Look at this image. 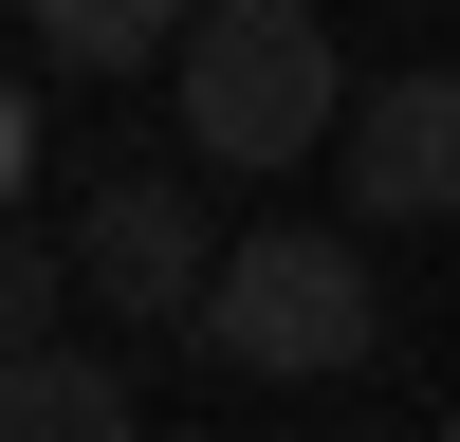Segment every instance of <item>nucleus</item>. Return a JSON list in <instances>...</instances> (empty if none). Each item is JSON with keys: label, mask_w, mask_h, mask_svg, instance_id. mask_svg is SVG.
<instances>
[{"label": "nucleus", "mask_w": 460, "mask_h": 442, "mask_svg": "<svg viewBox=\"0 0 460 442\" xmlns=\"http://www.w3.org/2000/svg\"><path fill=\"white\" fill-rule=\"evenodd\" d=\"M166 110H184V147H203V166L258 184V166H295V147L350 129V56H332L314 0H221V19L166 56Z\"/></svg>", "instance_id": "nucleus-1"}, {"label": "nucleus", "mask_w": 460, "mask_h": 442, "mask_svg": "<svg viewBox=\"0 0 460 442\" xmlns=\"http://www.w3.org/2000/svg\"><path fill=\"white\" fill-rule=\"evenodd\" d=\"M184 350L203 368H277V387H314V368H368V240L350 221H258V240H221L203 314H184Z\"/></svg>", "instance_id": "nucleus-2"}, {"label": "nucleus", "mask_w": 460, "mask_h": 442, "mask_svg": "<svg viewBox=\"0 0 460 442\" xmlns=\"http://www.w3.org/2000/svg\"><path fill=\"white\" fill-rule=\"evenodd\" d=\"M74 277L111 295V332H184L221 277V221L184 203V166H111L93 203H74Z\"/></svg>", "instance_id": "nucleus-3"}, {"label": "nucleus", "mask_w": 460, "mask_h": 442, "mask_svg": "<svg viewBox=\"0 0 460 442\" xmlns=\"http://www.w3.org/2000/svg\"><path fill=\"white\" fill-rule=\"evenodd\" d=\"M332 184H350V221H460V74H368L350 93V129H332Z\"/></svg>", "instance_id": "nucleus-4"}, {"label": "nucleus", "mask_w": 460, "mask_h": 442, "mask_svg": "<svg viewBox=\"0 0 460 442\" xmlns=\"http://www.w3.org/2000/svg\"><path fill=\"white\" fill-rule=\"evenodd\" d=\"M0 442H147V387H129V350H19L0 368Z\"/></svg>", "instance_id": "nucleus-5"}, {"label": "nucleus", "mask_w": 460, "mask_h": 442, "mask_svg": "<svg viewBox=\"0 0 460 442\" xmlns=\"http://www.w3.org/2000/svg\"><path fill=\"white\" fill-rule=\"evenodd\" d=\"M184 37H203V0H19L37 74H166Z\"/></svg>", "instance_id": "nucleus-6"}, {"label": "nucleus", "mask_w": 460, "mask_h": 442, "mask_svg": "<svg viewBox=\"0 0 460 442\" xmlns=\"http://www.w3.org/2000/svg\"><path fill=\"white\" fill-rule=\"evenodd\" d=\"M56 314H74V240H19V258H0V332L56 350Z\"/></svg>", "instance_id": "nucleus-7"}, {"label": "nucleus", "mask_w": 460, "mask_h": 442, "mask_svg": "<svg viewBox=\"0 0 460 442\" xmlns=\"http://www.w3.org/2000/svg\"><path fill=\"white\" fill-rule=\"evenodd\" d=\"M442 442H460V405H442Z\"/></svg>", "instance_id": "nucleus-8"}]
</instances>
